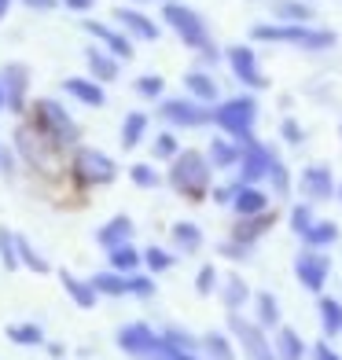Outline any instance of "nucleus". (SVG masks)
<instances>
[{"instance_id": "1", "label": "nucleus", "mask_w": 342, "mask_h": 360, "mask_svg": "<svg viewBox=\"0 0 342 360\" xmlns=\"http://www.w3.org/2000/svg\"><path fill=\"white\" fill-rule=\"evenodd\" d=\"M8 147L15 151V158H19L23 176L41 180V184H48V188L67 184V151L56 147L37 125H30L26 118H19L15 129H11Z\"/></svg>"}, {"instance_id": "2", "label": "nucleus", "mask_w": 342, "mask_h": 360, "mask_svg": "<svg viewBox=\"0 0 342 360\" xmlns=\"http://www.w3.org/2000/svg\"><path fill=\"white\" fill-rule=\"evenodd\" d=\"M122 176V162L114 158L107 147L81 140L74 151H67V188L74 195H89V191H103Z\"/></svg>"}, {"instance_id": "3", "label": "nucleus", "mask_w": 342, "mask_h": 360, "mask_svg": "<svg viewBox=\"0 0 342 360\" xmlns=\"http://www.w3.org/2000/svg\"><path fill=\"white\" fill-rule=\"evenodd\" d=\"M158 22L170 30V34L181 41L184 48H191L195 56H199V67H210V63H217V44L210 37V26L199 11L191 4H181V0H162L158 8Z\"/></svg>"}, {"instance_id": "4", "label": "nucleus", "mask_w": 342, "mask_h": 360, "mask_svg": "<svg viewBox=\"0 0 342 360\" xmlns=\"http://www.w3.org/2000/svg\"><path fill=\"white\" fill-rule=\"evenodd\" d=\"M23 118L30 125H37L56 147H63V151H74V147L85 140V125L74 118V110L67 107L63 96H34Z\"/></svg>"}, {"instance_id": "5", "label": "nucleus", "mask_w": 342, "mask_h": 360, "mask_svg": "<svg viewBox=\"0 0 342 360\" xmlns=\"http://www.w3.org/2000/svg\"><path fill=\"white\" fill-rule=\"evenodd\" d=\"M166 184L181 195L184 202L210 199V188H214V169H210L203 147H181V151H177V158L166 166Z\"/></svg>"}, {"instance_id": "6", "label": "nucleus", "mask_w": 342, "mask_h": 360, "mask_svg": "<svg viewBox=\"0 0 342 360\" xmlns=\"http://www.w3.org/2000/svg\"><path fill=\"white\" fill-rule=\"evenodd\" d=\"M251 37L262 41V44H295L305 48V52H324L331 48L338 37L335 30H324V26H295V22H258L251 26Z\"/></svg>"}, {"instance_id": "7", "label": "nucleus", "mask_w": 342, "mask_h": 360, "mask_svg": "<svg viewBox=\"0 0 342 360\" xmlns=\"http://www.w3.org/2000/svg\"><path fill=\"white\" fill-rule=\"evenodd\" d=\"M210 125L228 140L247 143L254 136V125H258V100L254 96H228V100H217L210 107Z\"/></svg>"}, {"instance_id": "8", "label": "nucleus", "mask_w": 342, "mask_h": 360, "mask_svg": "<svg viewBox=\"0 0 342 360\" xmlns=\"http://www.w3.org/2000/svg\"><path fill=\"white\" fill-rule=\"evenodd\" d=\"M114 346H118L129 360H162L166 353V342H162V331L144 320H129L118 327L114 335Z\"/></svg>"}, {"instance_id": "9", "label": "nucleus", "mask_w": 342, "mask_h": 360, "mask_svg": "<svg viewBox=\"0 0 342 360\" xmlns=\"http://www.w3.org/2000/svg\"><path fill=\"white\" fill-rule=\"evenodd\" d=\"M0 92H4V107L8 114L23 118L30 100H34V70L23 59H8L0 63Z\"/></svg>"}, {"instance_id": "10", "label": "nucleus", "mask_w": 342, "mask_h": 360, "mask_svg": "<svg viewBox=\"0 0 342 360\" xmlns=\"http://www.w3.org/2000/svg\"><path fill=\"white\" fill-rule=\"evenodd\" d=\"M155 122H162V129H203L210 125V107L188 100V96H162L155 103Z\"/></svg>"}, {"instance_id": "11", "label": "nucleus", "mask_w": 342, "mask_h": 360, "mask_svg": "<svg viewBox=\"0 0 342 360\" xmlns=\"http://www.w3.org/2000/svg\"><path fill=\"white\" fill-rule=\"evenodd\" d=\"M228 335L236 338L239 353L247 360H276L269 331H262V327H258L254 320H247L243 313H228Z\"/></svg>"}, {"instance_id": "12", "label": "nucleus", "mask_w": 342, "mask_h": 360, "mask_svg": "<svg viewBox=\"0 0 342 360\" xmlns=\"http://www.w3.org/2000/svg\"><path fill=\"white\" fill-rule=\"evenodd\" d=\"M110 22L122 30L129 41H144V44H155L162 37V22L155 15H148L137 4H114L110 8Z\"/></svg>"}, {"instance_id": "13", "label": "nucleus", "mask_w": 342, "mask_h": 360, "mask_svg": "<svg viewBox=\"0 0 342 360\" xmlns=\"http://www.w3.org/2000/svg\"><path fill=\"white\" fill-rule=\"evenodd\" d=\"M81 34H89L92 44H100L103 52H110L118 63H133V56H137V41H129L110 19H96V15H89V19H81Z\"/></svg>"}, {"instance_id": "14", "label": "nucleus", "mask_w": 342, "mask_h": 360, "mask_svg": "<svg viewBox=\"0 0 342 360\" xmlns=\"http://www.w3.org/2000/svg\"><path fill=\"white\" fill-rule=\"evenodd\" d=\"M224 63H228V70H232V77L239 81L243 89L258 92V89L269 85L262 63H258V52H254L251 44H228V48H224Z\"/></svg>"}, {"instance_id": "15", "label": "nucleus", "mask_w": 342, "mask_h": 360, "mask_svg": "<svg viewBox=\"0 0 342 360\" xmlns=\"http://www.w3.org/2000/svg\"><path fill=\"white\" fill-rule=\"evenodd\" d=\"M272 162H276V151H272V147L251 136L247 143H243V151H239L236 184H262V180L269 176V169H272Z\"/></svg>"}, {"instance_id": "16", "label": "nucleus", "mask_w": 342, "mask_h": 360, "mask_svg": "<svg viewBox=\"0 0 342 360\" xmlns=\"http://www.w3.org/2000/svg\"><path fill=\"white\" fill-rule=\"evenodd\" d=\"M59 92H63V100H67V103H77V107H85V110H103L107 100H110L107 85L92 81L89 74H70V77H63Z\"/></svg>"}, {"instance_id": "17", "label": "nucleus", "mask_w": 342, "mask_h": 360, "mask_svg": "<svg viewBox=\"0 0 342 360\" xmlns=\"http://www.w3.org/2000/svg\"><path fill=\"white\" fill-rule=\"evenodd\" d=\"M335 188H338V180L331 173V166H324V162H313V166H305L298 173V191H302V199L305 202H331L335 199Z\"/></svg>"}, {"instance_id": "18", "label": "nucleus", "mask_w": 342, "mask_h": 360, "mask_svg": "<svg viewBox=\"0 0 342 360\" xmlns=\"http://www.w3.org/2000/svg\"><path fill=\"white\" fill-rule=\"evenodd\" d=\"M295 276H298V283L309 290V294H320L324 287H328V276H331V261L324 250H302L295 257Z\"/></svg>"}, {"instance_id": "19", "label": "nucleus", "mask_w": 342, "mask_h": 360, "mask_svg": "<svg viewBox=\"0 0 342 360\" xmlns=\"http://www.w3.org/2000/svg\"><path fill=\"white\" fill-rule=\"evenodd\" d=\"M155 133V114L148 107H137V110H125V118L118 122V147L122 151H137L151 140Z\"/></svg>"}, {"instance_id": "20", "label": "nucleus", "mask_w": 342, "mask_h": 360, "mask_svg": "<svg viewBox=\"0 0 342 360\" xmlns=\"http://www.w3.org/2000/svg\"><path fill=\"white\" fill-rule=\"evenodd\" d=\"M137 239V221L129 217V214H110L100 228H96V247H100L103 254L114 250V247H125V243H133Z\"/></svg>"}, {"instance_id": "21", "label": "nucleus", "mask_w": 342, "mask_h": 360, "mask_svg": "<svg viewBox=\"0 0 342 360\" xmlns=\"http://www.w3.org/2000/svg\"><path fill=\"white\" fill-rule=\"evenodd\" d=\"M56 280H59L63 294L70 298V305H77V309H96L100 305V294H96L89 276H77L74 269H56Z\"/></svg>"}, {"instance_id": "22", "label": "nucleus", "mask_w": 342, "mask_h": 360, "mask_svg": "<svg viewBox=\"0 0 342 360\" xmlns=\"http://www.w3.org/2000/svg\"><path fill=\"white\" fill-rule=\"evenodd\" d=\"M181 85H184V96H188V100L203 103V107H214V103L221 100V85H217V77L210 74L206 67H195V70H188Z\"/></svg>"}, {"instance_id": "23", "label": "nucleus", "mask_w": 342, "mask_h": 360, "mask_svg": "<svg viewBox=\"0 0 342 360\" xmlns=\"http://www.w3.org/2000/svg\"><path fill=\"white\" fill-rule=\"evenodd\" d=\"M228 210H232L236 217H254V214H265V210H272V202H269V191H265L262 184H236Z\"/></svg>"}, {"instance_id": "24", "label": "nucleus", "mask_w": 342, "mask_h": 360, "mask_svg": "<svg viewBox=\"0 0 342 360\" xmlns=\"http://www.w3.org/2000/svg\"><path fill=\"white\" fill-rule=\"evenodd\" d=\"M170 239H173L170 250L177 257H195L206 247V232H203V224H195V221H173L170 224Z\"/></svg>"}, {"instance_id": "25", "label": "nucleus", "mask_w": 342, "mask_h": 360, "mask_svg": "<svg viewBox=\"0 0 342 360\" xmlns=\"http://www.w3.org/2000/svg\"><path fill=\"white\" fill-rule=\"evenodd\" d=\"M81 59H85V74H89L92 81H100V85H114V81L122 77V63L114 59L110 52H103L100 44H89Z\"/></svg>"}, {"instance_id": "26", "label": "nucleus", "mask_w": 342, "mask_h": 360, "mask_svg": "<svg viewBox=\"0 0 342 360\" xmlns=\"http://www.w3.org/2000/svg\"><path fill=\"white\" fill-rule=\"evenodd\" d=\"M251 283L243 280V272H228V276H221V283H217V298L224 302V309L228 313H243V309L251 305Z\"/></svg>"}, {"instance_id": "27", "label": "nucleus", "mask_w": 342, "mask_h": 360, "mask_svg": "<svg viewBox=\"0 0 342 360\" xmlns=\"http://www.w3.org/2000/svg\"><path fill=\"white\" fill-rule=\"evenodd\" d=\"M272 224H276V210H265V214H254V217H236V224H232V232H228V239L243 243V247H254V243L262 239Z\"/></svg>"}, {"instance_id": "28", "label": "nucleus", "mask_w": 342, "mask_h": 360, "mask_svg": "<svg viewBox=\"0 0 342 360\" xmlns=\"http://www.w3.org/2000/svg\"><path fill=\"white\" fill-rule=\"evenodd\" d=\"M15 247H19V269L34 272V276H52V272H56L52 261L44 257V250H41L26 232H15Z\"/></svg>"}, {"instance_id": "29", "label": "nucleus", "mask_w": 342, "mask_h": 360, "mask_svg": "<svg viewBox=\"0 0 342 360\" xmlns=\"http://www.w3.org/2000/svg\"><path fill=\"white\" fill-rule=\"evenodd\" d=\"M251 305H254V323L262 327V331H276V327H280L284 309H280V298H276L272 290H254Z\"/></svg>"}, {"instance_id": "30", "label": "nucleus", "mask_w": 342, "mask_h": 360, "mask_svg": "<svg viewBox=\"0 0 342 360\" xmlns=\"http://www.w3.org/2000/svg\"><path fill=\"white\" fill-rule=\"evenodd\" d=\"M4 338L11 342V346H19V349H41L48 335H44V327L37 320H11L4 327Z\"/></svg>"}, {"instance_id": "31", "label": "nucleus", "mask_w": 342, "mask_h": 360, "mask_svg": "<svg viewBox=\"0 0 342 360\" xmlns=\"http://www.w3.org/2000/svg\"><path fill=\"white\" fill-rule=\"evenodd\" d=\"M239 151H243V143H239V140L214 136V140H210V147H206V162H210V169H214V173L236 169V166H239Z\"/></svg>"}, {"instance_id": "32", "label": "nucleus", "mask_w": 342, "mask_h": 360, "mask_svg": "<svg viewBox=\"0 0 342 360\" xmlns=\"http://www.w3.org/2000/svg\"><path fill=\"white\" fill-rule=\"evenodd\" d=\"M272 353L276 360H305L309 356V346H305V338L295 331V327H276V335H272Z\"/></svg>"}, {"instance_id": "33", "label": "nucleus", "mask_w": 342, "mask_h": 360, "mask_svg": "<svg viewBox=\"0 0 342 360\" xmlns=\"http://www.w3.org/2000/svg\"><path fill=\"white\" fill-rule=\"evenodd\" d=\"M89 280H92V287H96V294H100V298H129V276H122V272L96 269Z\"/></svg>"}, {"instance_id": "34", "label": "nucleus", "mask_w": 342, "mask_h": 360, "mask_svg": "<svg viewBox=\"0 0 342 360\" xmlns=\"http://www.w3.org/2000/svg\"><path fill=\"white\" fill-rule=\"evenodd\" d=\"M335 239H338V224L328 221V217H317L302 232V243H305L309 250H328V247H335Z\"/></svg>"}, {"instance_id": "35", "label": "nucleus", "mask_w": 342, "mask_h": 360, "mask_svg": "<svg viewBox=\"0 0 342 360\" xmlns=\"http://www.w3.org/2000/svg\"><path fill=\"white\" fill-rule=\"evenodd\" d=\"M140 261H144V272L166 276V272H173V265H177V254H173L170 247H162V243H148V247L140 250Z\"/></svg>"}, {"instance_id": "36", "label": "nucleus", "mask_w": 342, "mask_h": 360, "mask_svg": "<svg viewBox=\"0 0 342 360\" xmlns=\"http://www.w3.org/2000/svg\"><path fill=\"white\" fill-rule=\"evenodd\" d=\"M199 356L203 360H236V346L224 331H206V335H199Z\"/></svg>"}, {"instance_id": "37", "label": "nucleus", "mask_w": 342, "mask_h": 360, "mask_svg": "<svg viewBox=\"0 0 342 360\" xmlns=\"http://www.w3.org/2000/svg\"><path fill=\"white\" fill-rule=\"evenodd\" d=\"M148 147H151V162H155V166H158V162H166V166H170L184 143H181V136H177L173 129H158V133H151Z\"/></svg>"}, {"instance_id": "38", "label": "nucleus", "mask_w": 342, "mask_h": 360, "mask_svg": "<svg viewBox=\"0 0 342 360\" xmlns=\"http://www.w3.org/2000/svg\"><path fill=\"white\" fill-rule=\"evenodd\" d=\"M107 269L122 272V276L140 272V269H144V261H140V247H137V243H125V247L107 250Z\"/></svg>"}, {"instance_id": "39", "label": "nucleus", "mask_w": 342, "mask_h": 360, "mask_svg": "<svg viewBox=\"0 0 342 360\" xmlns=\"http://www.w3.org/2000/svg\"><path fill=\"white\" fill-rule=\"evenodd\" d=\"M317 313H320V331H324V338L342 335V302H338V298L320 294V298H317Z\"/></svg>"}, {"instance_id": "40", "label": "nucleus", "mask_w": 342, "mask_h": 360, "mask_svg": "<svg viewBox=\"0 0 342 360\" xmlns=\"http://www.w3.org/2000/svg\"><path fill=\"white\" fill-rule=\"evenodd\" d=\"M272 19H276V22L305 26L309 19H313V8L302 4V0H272Z\"/></svg>"}, {"instance_id": "41", "label": "nucleus", "mask_w": 342, "mask_h": 360, "mask_svg": "<svg viewBox=\"0 0 342 360\" xmlns=\"http://www.w3.org/2000/svg\"><path fill=\"white\" fill-rule=\"evenodd\" d=\"M125 176L133 180V188H140V191H155V188L166 184V176L158 173L155 162H133V166L125 169Z\"/></svg>"}, {"instance_id": "42", "label": "nucleus", "mask_w": 342, "mask_h": 360, "mask_svg": "<svg viewBox=\"0 0 342 360\" xmlns=\"http://www.w3.org/2000/svg\"><path fill=\"white\" fill-rule=\"evenodd\" d=\"M133 96L144 103H158L162 96H166V77L162 74H140L133 77Z\"/></svg>"}, {"instance_id": "43", "label": "nucleus", "mask_w": 342, "mask_h": 360, "mask_svg": "<svg viewBox=\"0 0 342 360\" xmlns=\"http://www.w3.org/2000/svg\"><path fill=\"white\" fill-rule=\"evenodd\" d=\"M0 269L19 272V247H15V228L0 224Z\"/></svg>"}, {"instance_id": "44", "label": "nucleus", "mask_w": 342, "mask_h": 360, "mask_svg": "<svg viewBox=\"0 0 342 360\" xmlns=\"http://www.w3.org/2000/svg\"><path fill=\"white\" fill-rule=\"evenodd\" d=\"M155 294H158V280H155L151 272H144V269H140V272L129 276V298H137V302H151Z\"/></svg>"}, {"instance_id": "45", "label": "nucleus", "mask_w": 342, "mask_h": 360, "mask_svg": "<svg viewBox=\"0 0 342 360\" xmlns=\"http://www.w3.org/2000/svg\"><path fill=\"white\" fill-rule=\"evenodd\" d=\"M217 283H221L217 265H199V269H195V294H199V298H214Z\"/></svg>"}, {"instance_id": "46", "label": "nucleus", "mask_w": 342, "mask_h": 360, "mask_svg": "<svg viewBox=\"0 0 342 360\" xmlns=\"http://www.w3.org/2000/svg\"><path fill=\"white\" fill-rule=\"evenodd\" d=\"M162 342H166V346H173V349H191V353H199V335L184 331V327H166V331H162Z\"/></svg>"}, {"instance_id": "47", "label": "nucleus", "mask_w": 342, "mask_h": 360, "mask_svg": "<svg viewBox=\"0 0 342 360\" xmlns=\"http://www.w3.org/2000/svg\"><path fill=\"white\" fill-rule=\"evenodd\" d=\"M265 180L272 184V195H280V199H287V195H291V184H295V180H291V173H287V166H284L280 158L272 162V169H269Z\"/></svg>"}, {"instance_id": "48", "label": "nucleus", "mask_w": 342, "mask_h": 360, "mask_svg": "<svg viewBox=\"0 0 342 360\" xmlns=\"http://www.w3.org/2000/svg\"><path fill=\"white\" fill-rule=\"evenodd\" d=\"M317 221V214H313V202H298V206H291V214H287V224H291V232H305L309 224Z\"/></svg>"}, {"instance_id": "49", "label": "nucleus", "mask_w": 342, "mask_h": 360, "mask_svg": "<svg viewBox=\"0 0 342 360\" xmlns=\"http://www.w3.org/2000/svg\"><path fill=\"white\" fill-rule=\"evenodd\" d=\"M0 176L8 180V184H15V180H23V166L19 158H15V151L4 143V151H0Z\"/></svg>"}, {"instance_id": "50", "label": "nucleus", "mask_w": 342, "mask_h": 360, "mask_svg": "<svg viewBox=\"0 0 342 360\" xmlns=\"http://www.w3.org/2000/svg\"><path fill=\"white\" fill-rule=\"evenodd\" d=\"M59 8L70 11V15H77V19H89V15L100 8V0H59Z\"/></svg>"}, {"instance_id": "51", "label": "nucleus", "mask_w": 342, "mask_h": 360, "mask_svg": "<svg viewBox=\"0 0 342 360\" xmlns=\"http://www.w3.org/2000/svg\"><path fill=\"white\" fill-rule=\"evenodd\" d=\"M217 254L221 257H232V261H247L251 257V247H243V243H236V239H224V243H217Z\"/></svg>"}, {"instance_id": "52", "label": "nucleus", "mask_w": 342, "mask_h": 360, "mask_svg": "<svg viewBox=\"0 0 342 360\" xmlns=\"http://www.w3.org/2000/svg\"><path fill=\"white\" fill-rule=\"evenodd\" d=\"M15 4H23L26 11H34V15H52V11H59V0H15Z\"/></svg>"}, {"instance_id": "53", "label": "nucleus", "mask_w": 342, "mask_h": 360, "mask_svg": "<svg viewBox=\"0 0 342 360\" xmlns=\"http://www.w3.org/2000/svg\"><path fill=\"white\" fill-rule=\"evenodd\" d=\"M309 356H313V360H342V356L335 353V346H331L328 338H320L317 346H309Z\"/></svg>"}, {"instance_id": "54", "label": "nucleus", "mask_w": 342, "mask_h": 360, "mask_svg": "<svg viewBox=\"0 0 342 360\" xmlns=\"http://www.w3.org/2000/svg\"><path fill=\"white\" fill-rule=\"evenodd\" d=\"M280 136H284L287 143H302V125H298L295 118H284V122H280Z\"/></svg>"}, {"instance_id": "55", "label": "nucleus", "mask_w": 342, "mask_h": 360, "mask_svg": "<svg viewBox=\"0 0 342 360\" xmlns=\"http://www.w3.org/2000/svg\"><path fill=\"white\" fill-rule=\"evenodd\" d=\"M232 191H236V180H228V184H214V188H210V199L228 206V202H232Z\"/></svg>"}, {"instance_id": "56", "label": "nucleus", "mask_w": 342, "mask_h": 360, "mask_svg": "<svg viewBox=\"0 0 342 360\" xmlns=\"http://www.w3.org/2000/svg\"><path fill=\"white\" fill-rule=\"evenodd\" d=\"M44 349L52 353L56 360H63V356H67V346H63V342H44Z\"/></svg>"}, {"instance_id": "57", "label": "nucleus", "mask_w": 342, "mask_h": 360, "mask_svg": "<svg viewBox=\"0 0 342 360\" xmlns=\"http://www.w3.org/2000/svg\"><path fill=\"white\" fill-rule=\"evenodd\" d=\"M11 8H15V0H0V26L8 22V15H11Z\"/></svg>"}, {"instance_id": "58", "label": "nucleus", "mask_w": 342, "mask_h": 360, "mask_svg": "<svg viewBox=\"0 0 342 360\" xmlns=\"http://www.w3.org/2000/svg\"><path fill=\"white\" fill-rule=\"evenodd\" d=\"M129 4H137V8H140V4H162V0H129Z\"/></svg>"}, {"instance_id": "59", "label": "nucleus", "mask_w": 342, "mask_h": 360, "mask_svg": "<svg viewBox=\"0 0 342 360\" xmlns=\"http://www.w3.org/2000/svg\"><path fill=\"white\" fill-rule=\"evenodd\" d=\"M335 199L342 202V180H338V188H335Z\"/></svg>"}, {"instance_id": "60", "label": "nucleus", "mask_w": 342, "mask_h": 360, "mask_svg": "<svg viewBox=\"0 0 342 360\" xmlns=\"http://www.w3.org/2000/svg\"><path fill=\"white\" fill-rule=\"evenodd\" d=\"M0 114H8V107H4V92H0Z\"/></svg>"}, {"instance_id": "61", "label": "nucleus", "mask_w": 342, "mask_h": 360, "mask_svg": "<svg viewBox=\"0 0 342 360\" xmlns=\"http://www.w3.org/2000/svg\"><path fill=\"white\" fill-rule=\"evenodd\" d=\"M338 140H342V122H338Z\"/></svg>"}, {"instance_id": "62", "label": "nucleus", "mask_w": 342, "mask_h": 360, "mask_svg": "<svg viewBox=\"0 0 342 360\" xmlns=\"http://www.w3.org/2000/svg\"><path fill=\"white\" fill-rule=\"evenodd\" d=\"M0 151H4V140H0Z\"/></svg>"}, {"instance_id": "63", "label": "nucleus", "mask_w": 342, "mask_h": 360, "mask_svg": "<svg viewBox=\"0 0 342 360\" xmlns=\"http://www.w3.org/2000/svg\"><path fill=\"white\" fill-rule=\"evenodd\" d=\"M162 360H166V356H162Z\"/></svg>"}]
</instances>
